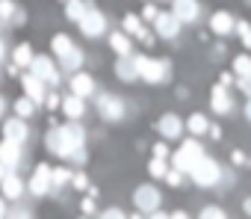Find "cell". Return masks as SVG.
<instances>
[{
	"mask_svg": "<svg viewBox=\"0 0 251 219\" xmlns=\"http://www.w3.org/2000/svg\"><path fill=\"white\" fill-rule=\"evenodd\" d=\"M245 116L251 119V98H248V104H245Z\"/></svg>",
	"mask_w": 251,
	"mask_h": 219,
	"instance_id": "obj_50",
	"label": "cell"
},
{
	"mask_svg": "<svg viewBox=\"0 0 251 219\" xmlns=\"http://www.w3.org/2000/svg\"><path fill=\"white\" fill-rule=\"evenodd\" d=\"M210 107H213V113H219V116L233 113V98H230V89H227V86H222V83H216V86L210 89Z\"/></svg>",
	"mask_w": 251,
	"mask_h": 219,
	"instance_id": "obj_12",
	"label": "cell"
},
{
	"mask_svg": "<svg viewBox=\"0 0 251 219\" xmlns=\"http://www.w3.org/2000/svg\"><path fill=\"white\" fill-rule=\"evenodd\" d=\"M77 24H80V33H83L86 39H98V36L106 33V15H103L100 9H95V6H89Z\"/></svg>",
	"mask_w": 251,
	"mask_h": 219,
	"instance_id": "obj_7",
	"label": "cell"
},
{
	"mask_svg": "<svg viewBox=\"0 0 251 219\" xmlns=\"http://www.w3.org/2000/svg\"><path fill=\"white\" fill-rule=\"evenodd\" d=\"M33 56H36V54H33V48L24 42V45H18V48L12 51V65H15V68H30Z\"/></svg>",
	"mask_w": 251,
	"mask_h": 219,
	"instance_id": "obj_27",
	"label": "cell"
},
{
	"mask_svg": "<svg viewBox=\"0 0 251 219\" xmlns=\"http://www.w3.org/2000/svg\"><path fill=\"white\" fill-rule=\"evenodd\" d=\"M6 172H9V169H6L3 163H0V181H3V175H6Z\"/></svg>",
	"mask_w": 251,
	"mask_h": 219,
	"instance_id": "obj_51",
	"label": "cell"
},
{
	"mask_svg": "<svg viewBox=\"0 0 251 219\" xmlns=\"http://www.w3.org/2000/svg\"><path fill=\"white\" fill-rule=\"evenodd\" d=\"M251 74V56L248 54H236L233 56V77H248Z\"/></svg>",
	"mask_w": 251,
	"mask_h": 219,
	"instance_id": "obj_30",
	"label": "cell"
},
{
	"mask_svg": "<svg viewBox=\"0 0 251 219\" xmlns=\"http://www.w3.org/2000/svg\"><path fill=\"white\" fill-rule=\"evenodd\" d=\"M236 89H242V92L251 98V74H248V77H236Z\"/></svg>",
	"mask_w": 251,
	"mask_h": 219,
	"instance_id": "obj_38",
	"label": "cell"
},
{
	"mask_svg": "<svg viewBox=\"0 0 251 219\" xmlns=\"http://www.w3.org/2000/svg\"><path fill=\"white\" fill-rule=\"evenodd\" d=\"M71 187L80 190V192H83V190H92V187H89V178H86L83 172H71Z\"/></svg>",
	"mask_w": 251,
	"mask_h": 219,
	"instance_id": "obj_35",
	"label": "cell"
},
{
	"mask_svg": "<svg viewBox=\"0 0 251 219\" xmlns=\"http://www.w3.org/2000/svg\"><path fill=\"white\" fill-rule=\"evenodd\" d=\"M157 15H160V9H157V6L151 3V0H145V6H142V15H139V18H142V21H151V24H154V18H157Z\"/></svg>",
	"mask_w": 251,
	"mask_h": 219,
	"instance_id": "obj_36",
	"label": "cell"
},
{
	"mask_svg": "<svg viewBox=\"0 0 251 219\" xmlns=\"http://www.w3.org/2000/svg\"><path fill=\"white\" fill-rule=\"evenodd\" d=\"M36 107H39V104H36V101H30L27 95H24V98H18V101L12 104V110H15V116H18V119H30V116H36Z\"/></svg>",
	"mask_w": 251,
	"mask_h": 219,
	"instance_id": "obj_28",
	"label": "cell"
},
{
	"mask_svg": "<svg viewBox=\"0 0 251 219\" xmlns=\"http://www.w3.org/2000/svg\"><path fill=\"white\" fill-rule=\"evenodd\" d=\"M9 216H33V210H30V207H24V204H18V207H12V210H9Z\"/></svg>",
	"mask_w": 251,
	"mask_h": 219,
	"instance_id": "obj_43",
	"label": "cell"
},
{
	"mask_svg": "<svg viewBox=\"0 0 251 219\" xmlns=\"http://www.w3.org/2000/svg\"><path fill=\"white\" fill-rule=\"evenodd\" d=\"M201 216H207V219H210V216H225V210H222V207H216V204H210V207H204V210H201Z\"/></svg>",
	"mask_w": 251,
	"mask_h": 219,
	"instance_id": "obj_42",
	"label": "cell"
},
{
	"mask_svg": "<svg viewBox=\"0 0 251 219\" xmlns=\"http://www.w3.org/2000/svg\"><path fill=\"white\" fill-rule=\"evenodd\" d=\"M62 113L71 119V122H77V119H83L86 116V104H83V98H77V95H68V98H62Z\"/></svg>",
	"mask_w": 251,
	"mask_h": 219,
	"instance_id": "obj_25",
	"label": "cell"
},
{
	"mask_svg": "<svg viewBox=\"0 0 251 219\" xmlns=\"http://www.w3.org/2000/svg\"><path fill=\"white\" fill-rule=\"evenodd\" d=\"M183 128H189V134H192V137H201V134H207V131H210V119H207L204 113H192V116L183 122Z\"/></svg>",
	"mask_w": 251,
	"mask_h": 219,
	"instance_id": "obj_26",
	"label": "cell"
},
{
	"mask_svg": "<svg viewBox=\"0 0 251 219\" xmlns=\"http://www.w3.org/2000/svg\"><path fill=\"white\" fill-rule=\"evenodd\" d=\"M189 178L198 184V187H216L219 181H222V166L213 160V157H201L192 169H189Z\"/></svg>",
	"mask_w": 251,
	"mask_h": 219,
	"instance_id": "obj_5",
	"label": "cell"
},
{
	"mask_svg": "<svg viewBox=\"0 0 251 219\" xmlns=\"http://www.w3.org/2000/svg\"><path fill=\"white\" fill-rule=\"evenodd\" d=\"M0 216H9V207L3 204V195H0Z\"/></svg>",
	"mask_w": 251,
	"mask_h": 219,
	"instance_id": "obj_48",
	"label": "cell"
},
{
	"mask_svg": "<svg viewBox=\"0 0 251 219\" xmlns=\"http://www.w3.org/2000/svg\"><path fill=\"white\" fill-rule=\"evenodd\" d=\"M103 216H124V210H121V207H106Z\"/></svg>",
	"mask_w": 251,
	"mask_h": 219,
	"instance_id": "obj_45",
	"label": "cell"
},
{
	"mask_svg": "<svg viewBox=\"0 0 251 219\" xmlns=\"http://www.w3.org/2000/svg\"><path fill=\"white\" fill-rule=\"evenodd\" d=\"M50 169H53V166H48V163H39V166L33 169L27 190H30L36 198H48V195L56 192V190H53V175H50Z\"/></svg>",
	"mask_w": 251,
	"mask_h": 219,
	"instance_id": "obj_6",
	"label": "cell"
},
{
	"mask_svg": "<svg viewBox=\"0 0 251 219\" xmlns=\"http://www.w3.org/2000/svg\"><path fill=\"white\" fill-rule=\"evenodd\" d=\"M89 6H92L89 0H65V15H68L71 21H80V18H83V12H86Z\"/></svg>",
	"mask_w": 251,
	"mask_h": 219,
	"instance_id": "obj_29",
	"label": "cell"
},
{
	"mask_svg": "<svg viewBox=\"0 0 251 219\" xmlns=\"http://www.w3.org/2000/svg\"><path fill=\"white\" fill-rule=\"evenodd\" d=\"M27 21V12L15 3V0H0V24H15L21 27Z\"/></svg>",
	"mask_w": 251,
	"mask_h": 219,
	"instance_id": "obj_19",
	"label": "cell"
},
{
	"mask_svg": "<svg viewBox=\"0 0 251 219\" xmlns=\"http://www.w3.org/2000/svg\"><path fill=\"white\" fill-rule=\"evenodd\" d=\"M0 190H3V198H12V204H15V201L24 198V190H27V187H24V181H21L15 172H6L3 181H0Z\"/></svg>",
	"mask_w": 251,
	"mask_h": 219,
	"instance_id": "obj_22",
	"label": "cell"
},
{
	"mask_svg": "<svg viewBox=\"0 0 251 219\" xmlns=\"http://www.w3.org/2000/svg\"><path fill=\"white\" fill-rule=\"evenodd\" d=\"M148 172L154 175V178H166V172H169V163H166V157H151V163H148Z\"/></svg>",
	"mask_w": 251,
	"mask_h": 219,
	"instance_id": "obj_32",
	"label": "cell"
},
{
	"mask_svg": "<svg viewBox=\"0 0 251 219\" xmlns=\"http://www.w3.org/2000/svg\"><path fill=\"white\" fill-rule=\"evenodd\" d=\"M3 59H6V42L0 39V62H3Z\"/></svg>",
	"mask_w": 251,
	"mask_h": 219,
	"instance_id": "obj_47",
	"label": "cell"
},
{
	"mask_svg": "<svg viewBox=\"0 0 251 219\" xmlns=\"http://www.w3.org/2000/svg\"><path fill=\"white\" fill-rule=\"evenodd\" d=\"M121 30L127 33L130 39H139L142 45H154V36H151V30L145 27V21L139 18V15H124V21H121Z\"/></svg>",
	"mask_w": 251,
	"mask_h": 219,
	"instance_id": "obj_11",
	"label": "cell"
},
{
	"mask_svg": "<svg viewBox=\"0 0 251 219\" xmlns=\"http://www.w3.org/2000/svg\"><path fill=\"white\" fill-rule=\"evenodd\" d=\"M50 51H53L59 68H65V71H71V74L80 71V65H83V51H80L65 33H56V36L50 39Z\"/></svg>",
	"mask_w": 251,
	"mask_h": 219,
	"instance_id": "obj_3",
	"label": "cell"
},
{
	"mask_svg": "<svg viewBox=\"0 0 251 219\" xmlns=\"http://www.w3.org/2000/svg\"><path fill=\"white\" fill-rule=\"evenodd\" d=\"M133 62H136L139 80H145V83H151V86H160V83H169V80H172V62H169V59L133 54Z\"/></svg>",
	"mask_w": 251,
	"mask_h": 219,
	"instance_id": "obj_2",
	"label": "cell"
},
{
	"mask_svg": "<svg viewBox=\"0 0 251 219\" xmlns=\"http://www.w3.org/2000/svg\"><path fill=\"white\" fill-rule=\"evenodd\" d=\"M157 131H160L163 139H180L183 137V119L175 116V113H166V116H160Z\"/></svg>",
	"mask_w": 251,
	"mask_h": 219,
	"instance_id": "obj_18",
	"label": "cell"
},
{
	"mask_svg": "<svg viewBox=\"0 0 251 219\" xmlns=\"http://www.w3.org/2000/svg\"><path fill=\"white\" fill-rule=\"evenodd\" d=\"M207 134H210L213 139H222V131H219V128H213V125H210V131H207Z\"/></svg>",
	"mask_w": 251,
	"mask_h": 219,
	"instance_id": "obj_46",
	"label": "cell"
},
{
	"mask_svg": "<svg viewBox=\"0 0 251 219\" xmlns=\"http://www.w3.org/2000/svg\"><path fill=\"white\" fill-rule=\"evenodd\" d=\"M50 175H53V190H62L65 184H71V169L68 166H56V169H50Z\"/></svg>",
	"mask_w": 251,
	"mask_h": 219,
	"instance_id": "obj_31",
	"label": "cell"
},
{
	"mask_svg": "<svg viewBox=\"0 0 251 219\" xmlns=\"http://www.w3.org/2000/svg\"><path fill=\"white\" fill-rule=\"evenodd\" d=\"M45 101H48V107H50V110H56V107L62 104V98H59L56 92H48V95H45Z\"/></svg>",
	"mask_w": 251,
	"mask_h": 219,
	"instance_id": "obj_41",
	"label": "cell"
},
{
	"mask_svg": "<svg viewBox=\"0 0 251 219\" xmlns=\"http://www.w3.org/2000/svg\"><path fill=\"white\" fill-rule=\"evenodd\" d=\"M3 139H9V142H15V145H27L30 128L24 125V119H9V122L3 125Z\"/></svg>",
	"mask_w": 251,
	"mask_h": 219,
	"instance_id": "obj_21",
	"label": "cell"
},
{
	"mask_svg": "<svg viewBox=\"0 0 251 219\" xmlns=\"http://www.w3.org/2000/svg\"><path fill=\"white\" fill-rule=\"evenodd\" d=\"M245 210H248V213H251V198H245Z\"/></svg>",
	"mask_w": 251,
	"mask_h": 219,
	"instance_id": "obj_52",
	"label": "cell"
},
{
	"mask_svg": "<svg viewBox=\"0 0 251 219\" xmlns=\"http://www.w3.org/2000/svg\"><path fill=\"white\" fill-rule=\"evenodd\" d=\"M21 86H24V95H27L30 101H36V104H42V101H45V95H48V83H45V80H39L33 71L21 77Z\"/></svg>",
	"mask_w": 251,
	"mask_h": 219,
	"instance_id": "obj_20",
	"label": "cell"
},
{
	"mask_svg": "<svg viewBox=\"0 0 251 219\" xmlns=\"http://www.w3.org/2000/svg\"><path fill=\"white\" fill-rule=\"evenodd\" d=\"M109 48H112L118 56H130V54H133V39L124 33V30H115V33H109Z\"/></svg>",
	"mask_w": 251,
	"mask_h": 219,
	"instance_id": "obj_24",
	"label": "cell"
},
{
	"mask_svg": "<svg viewBox=\"0 0 251 219\" xmlns=\"http://www.w3.org/2000/svg\"><path fill=\"white\" fill-rule=\"evenodd\" d=\"M0 163H3L9 172H18L21 163H24V145H15L9 139L0 142Z\"/></svg>",
	"mask_w": 251,
	"mask_h": 219,
	"instance_id": "obj_13",
	"label": "cell"
},
{
	"mask_svg": "<svg viewBox=\"0 0 251 219\" xmlns=\"http://www.w3.org/2000/svg\"><path fill=\"white\" fill-rule=\"evenodd\" d=\"M154 30L160 33V39H177V33H180V21H177L175 12L169 9V12H160V15L154 18Z\"/></svg>",
	"mask_w": 251,
	"mask_h": 219,
	"instance_id": "obj_16",
	"label": "cell"
},
{
	"mask_svg": "<svg viewBox=\"0 0 251 219\" xmlns=\"http://www.w3.org/2000/svg\"><path fill=\"white\" fill-rule=\"evenodd\" d=\"M98 113L106 122H121L124 119V101L109 95V92H103V95H98Z\"/></svg>",
	"mask_w": 251,
	"mask_h": 219,
	"instance_id": "obj_10",
	"label": "cell"
},
{
	"mask_svg": "<svg viewBox=\"0 0 251 219\" xmlns=\"http://www.w3.org/2000/svg\"><path fill=\"white\" fill-rule=\"evenodd\" d=\"M172 12L180 24H195L201 15V3L198 0H172Z\"/></svg>",
	"mask_w": 251,
	"mask_h": 219,
	"instance_id": "obj_14",
	"label": "cell"
},
{
	"mask_svg": "<svg viewBox=\"0 0 251 219\" xmlns=\"http://www.w3.org/2000/svg\"><path fill=\"white\" fill-rule=\"evenodd\" d=\"M230 163H233V166H248V157H245L242 151H230Z\"/></svg>",
	"mask_w": 251,
	"mask_h": 219,
	"instance_id": "obj_40",
	"label": "cell"
},
{
	"mask_svg": "<svg viewBox=\"0 0 251 219\" xmlns=\"http://www.w3.org/2000/svg\"><path fill=\"white\" fill-rule=\"evenodd\" d=\"M233 27H236V18H233L227 9H219V12L210 15V30H213L216 36L227 39V36H233Z\"/></svg>",
	"mask_w": 251,
	"mask_h": 219,
	"instance_id": "obj_15",
	"label": "cell"
},
{
	"mask_svg": "<svg viewBox=\"0 0 251 219\" xmlns=\"http://www.w3.org/2000/svg\"><path fill=\"white\" fill-rule=\"evenodd\" d=\"M183 175H186V172H180L177 166H169V172H166L163 181H166L169 187H180V184H183Z\"/></svg>",
	"mask_w": 251,
	"mask_h": 219,
	"instance_id": "obj_34",
	"label": "cell"
},
{
	"mask_svg": "<svg viewBox=\"0 0 251 219\" xmlns=\"http://www.w3.org/2000/svg\"><path fill=\"white\" fill-rule=\"evenodd\" d=\"M98 92V86H95V77L92 74H86V71H74L71 74V95H77V98H92Z\"/></svg>",
	"mask_w": 251,
	"mask_h": 219,
	"instance_id": "obj_17",
	"label": "cell"
},
{
	"mask_svg": "<svg viewBox=\"0 0 251 219\" xmlns=\"http://www.w3.org/2000/svg\"><path fill=\"white\" fill-rule=\"evenodd\" d=\"M3 113H6V101H3V98H0V116H3Z\"/></svg>",
	"mask_w": 251,
	"mask_h": 219,
	"instance_id": "obj_49",
	"label": "cell"
},
{
	"mask_svg": "<svg viewBox=\"0 0 251 219\" xmlns=\"http://www.w3.org/2000/svg\"><path fill=\"white\" fill-rule=\"evenodd\" d=\"M233 36H239V42L251 51V24L248 21H236V27H233Z\"/></svg>",
	"mask_w": 251,
	"mask_h": 219,
	"instance_id": "obj_33",
	"label": "cell"
},
{
	"mask_svg": "<svg viewBox=\"0 0 251 219\" xmlns=\"http://www.w3.org/2000/svg\"><path fill=\"white\" fill-rule=\"evenodd\" d=\"M201 157H204V145H201L195 137H189V139H183V142H180V148H177V151H172V166H177L180 172H186V175H189V169H192Z\"/></svg>",
	"mask_w": 251,
	"mask_h": 219,
	"instance_id": "obj_4",
	"label": "cell"
},
{
	"mask_svg": "<svg viewBox=\"0 0 251 219\" xmlns=\"http://www.w3.org/2000/svg\"><path fill=\"white\" fill-rule=\"evenodd\" d=\"M160 201H163V192L154 184H142L133 192V204L139 207V213H157L160 210Z\"/></svg>",
	"mask_w": 251,
	"mask_h": 219,
	"instance_id": "obj_8",
	"label": "cell"
},
{
	"mask_svg": "<svg viewBox=\"0 0 251 219\" xmlns=\"http://www.w3.org/2000/svg\"><path fill=\"white\" fill-rule=\"evenodd\" d=\"M219 83H222V86H227V89H230V86H233V83H236V80H233V74H222V77H219Z\"/></svg>",
	"mask_w": 251,
	"mask_h": 219,
	"instance_id": "obj_44",
	"label": "cell"
},
{
	"mask_svg": "<svg viewBox=\"0 0 251 219\" xmlns=\"http://www.w3.org/2000/svg\"><path fill=\"white\" fill-rule=\"evenodd\" d=\"M115 74H118V80H124V83H136V80H139V74H136V62H133V54H130V56H118V62H115Z\"/></svg>",
	"mask_w": 251,
	"mask_h": 219,
	"instance_id": "obj_23",
	"label": "cell"
},
{
	"mask_svg": "<svg viewBox=\"0 0 251 219\" xmlns=\"http://www.w3.org/2000/svg\"><path fill=\"white\" fill-rule=\"evenodd\" d=\"M48 151L74 163V166H83L86 163V131L77 125V122H68V125H56L48 131Z\"/></svg>",
	"mask_w": 251,
	"mask_h": 219,
	"instance_id": "obj_1",
	"label": "cell"
},
{
	"mask_svg": "<svg viewBox=\"0 0 251 219\" xmlns=\"http://www.w3.org/2000/svg\"><path fill=\"white\" fill-rule=\"evenodd\" d=\"M30 71L39 77V80H45L48 86H59V68H56V62L50 59V56H33V62H30Z\"/></svg>",
	"mask_w": 251,
	"mask_h": 219,
	"instance_id": "obj_9",
	"label": "cell"
},
{
	"mask_svg": "<svg viewBox=\"0 0 251 219\" xmlns=\"http://www.w3.org/2000/svg\"><path fill=\"white\" fill-rule=\"evenodd\" d=\"M154 157H166V160H169V157H172L169 145H166V142H157V145H154Z\"/></svg>",
	"mask_w": 251,
	"mask_h": 219,
	"instance_id": "obj_39",
	"label": "cell"
},
{
	"mask_svg": "<svg viewBox=\"0 0 251 219\" xmlns=\"http://www.w3.org/2000/svg\"><path fill=\"white\" fill-rule=\"evenodd\" d=\"M95 195H98V192H89V198H83V204H80V210L89 213V216L95 213Z\"/></svg>",
	"mask_w": 251,
	"mask_h": 219,
	"instance_id": "obj_37",
	"label": "cell"
}]
</instances>
